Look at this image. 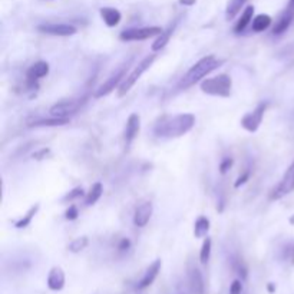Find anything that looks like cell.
Returning <instances> with one entry per match:
<instances>
[{
    "label": "cell",
    "instance_id": "4fadbf2b",
    "mask_svg": "<svg viewBox=\"0 0 294 294\" xmlns=\"http://www.w3.org/2000/svg\"><path fill=\"white\" fill-rule=\"evenodd\" d=\"M154 214V205L152 202H142L141 205L137 207L135 213H134V225L138 227V228H144L147 225L151 217Z\"/></svg>",
    "mask_w": 294,
    "mask_h": 294
},
{
    "label": "cell",
    "instance_id": "74e56055",
    "mask_svg": "<svg viewBox=\"0 0 294 294\" xmlns=\"http://www.w3.org/2000/svg\"><path fill=\"white\" fill-rule=\"evenodd\" d=\"M289 9H293L294 10V0H290V3H289Z\"/></svg>",
    "mask_w": 294,
    "mask_h": 294
},
{
    "label": "cell",
    "instance_id": "9a60e30c",
    "mask_svg": "<svg viewBox=\"0 0 294 294\" xmlns=\"http://www.w3.org/2000/svg\"><path fill=\"white\" fill-rule=\"evenodd\" d=\"M66 283V275L65 271L60 269L59 266L52 267L48 274V287L52 292H60L65 287Z\"/></svg>",
    "mask_w": 294,
    "mask_h": 294
},
{
    "label": "cell",
    "instance_id": "1f68e13d",
    "mask_svg": "<svg viewBox=\"0 0 294 294\" xmlns=\"http://www.w3.org/2000/svg\"><path fill=\"white\" fill-rule=\"evenodd\" d=\"M243 292V284L240 280H234L230 286V294H241Z\"/></svg>",
    "mask_w": 294,
    "mask_h": 294
},
{
    "label": "cell",
    "instance_id": "5bb4252c",
    "mask_svg": "<svg viewBox=\"0 0 294 294\" xmlns=\"http://www.w3.org/2000/svg\"><path fill=\"white\" fill-rule=\"evenodd\" d=\"M161 267H162V261H161V260H155L152 264H149V267H148L147 271L144 273L142 278L139 280L137 289H138V290H145V289H148V287L155 281V278L158 277V274H159V271H161Z\"/></svg>",
    "mask_w": 294,
    "mask_h": 294
},
{
    "label": "cell",
    "instance_id": "d6986e66",
    "mask_svg": "<svg viewBox=\"0 0 294 294\" xmlns=\"http://www.w3.org/2000/svg\"><path fill=\"white\" fill-rule=\"evenodd\" d=\"M175 25L176 23H174L171 25L168 29H165V30H162V33L157 38V40L151 45V49L152 52H159L161 49H164L167 45H168V42H170V39H171L172 33H174V29H175Z\"/></svg>",
    "mask_w": 294,
    "mask_h": 294
},
{
    "label": "cell",
    "instance_id": "4316f807",
    "mask_svg": "<svg viewBox=\"0 0 294 294\" xmlns=\"http://www.w3.org/2000/svg\"><path fill=\"white\" fill-rule=\"evenodd\" d=\"M89 244V238L86 235H82V237H78V238H74L69 244H68V251L74 253V254H78L80 251H83L86 247Z\"/></svg>",
    "mask_w": 294,
    "mask_h": 294
},
{
    "label": "cell",
    "instance_id": "836d02e7",
    "mask_svg": "<svg viewBox=\"0 0 294 294\" xmlns=\"http://www.w3.org/2000/svg\"><path fill=\"white\" fill-rule=\"evenodd\" d=\"M48 154H49V148H42L40 151H38V152L33 154V158L35 159H43V158H46Z\"/></svg>",
    "mask_w": 294,
    "mask_h": 294
},
{
    "label": "cell",
    "instance_id": "2e32d148",
    "mask_svg": "<svg viewBox=\"0 0 294 294\" xmlns=\"http://www.w3.org/2000/svg\"><path fill=\"white\" fill-rule=\"evenodd\" d=\"M100 13V18L102 20L105 22V25L108 27H115V26L119 25L121 19H122V15L118 9L115 7H102L99 10Z\"/></svg>",
    "mask_w": 294,
    "mask_h": 294
},
{
    "label": "cell",
    "instance_id": "603a6c76",
    "mask_svg": "<svg viewBox=\"0 0 294 294\" xmlns=\"http://www.w3.org/2000/svg\"><path fill=\"white\" fill-rule=\"evenodd\" d=\"M102 193H103V185H102L100 182H95V184L91 187V190L86 193V196H85V204H86L88 207L95 205L99 201V198L102 196Z\"/></svg>",
    "mask_w": 294,
    "mask_h": 294
},
{
    "label": "cell",
    "instance_id": "ac0fdd59",
    "mask_svg": "<svg viewBox=\"0 0 294 294\" xmlns=\"http://www.w3.org/2000/svg\"><path fill=\"white\" fill-rule=\"evenodd\" d=\"M293 18L294 10L293 9H287V10L277 19L275 25L273 27V35H283V33L290 27L292 22H293Z\"/></svg>",
    "mask_w": 294,
    "mask_h": 294
},
{
    "label": "cell",
    "instance_id": "9c48e42d",
    "mask_svg": "<svg viewBox=\"0 0 294 294\" xmlns=\"http://www.w3.org/2000/svg\"><path fill=\"white\" fill-rule=\"evenodd\" d=\"M267 106H269V105H267L266 102H261V103H258V105L254 108V111L245 114L244 117L241 118V122L240 123H241V126L244 128L247 132L254 134V132L258 131L260 125L263 122L264 114H266V111H267Z\"/></svg>",
    "mask_w": 294,
    "mask_h": 294
},
{
    "label": "cell",
    "instance_id": "484cf974",
    "mask_svg": "<svg viewBox=\"0 0 294 294\" xmlns=\"http://www.w3.org/2000/svg\"><path fill=\"white\" fill-rule=\"evenodd\" d=\"M245 1L247 0H230L228 4H227V9H225L227 19H234L240 13L241 7L245 4Z\"/></svg>",
    "mask_w": 294,
    "mask_h": 294
},
{
    "label": "cell",
    "instance_id": "8992f818",
    "mask_svg": "<svg viewBox=\"0 0 294 294\" xmlns=\"http://www.w3.org/2000/svg\"><path fill=\"white\" fill-rule=\"evenodd\" d=\"M126 69H128V65H123L111 75L103 83H100L94 94V98H103V97L112 94L115 89H118L123 82V79L126 78Z\"/></svg>",
    "mask_w": 294,
    "mask_h": 294
},
{
    "label": "cell",
    "instance_id": "83f0119b",
    "mask_svg": "<svg viewBox=\"0 0 294 294\" xmlns=\"http://www.w3.org/2000/svg\"><path fill=\"white\" fill-rule=\"evenodd\" d=\"M211 247H213V241L210 237H205L202 245H201V250H199V263L201 264H207L208 260H210V255H211Z\"/></svg>",
    "mask_w": 294,
    "mask_h": 294
},
{
    "label": "cell",
    "instance_id": "6da1fadb",
    "mask_svg": "<svg viewBox=\"0 0 294 294\" xmlns=\"http://www.w3.org/2000/svg\"><path fill=\"white\" fill-rule=\"evenodd\" d=\"M196 118L193 114L162 115L154 125V134L162 139H175L188 134L196 126Z\"/></svg>",
    "mask_w": 294,
    "mask_h": 294
},
{
    "label": "cell",
    "instance_id": "cb8c5ba5",
    "mask_svg": "<svg viewBox=\"0 0 294 294\" xmlns=\"http://www.w3.org/2000/svg\"><path fill=\"white\" fill-rule=\"evenodd\" d=\"M210 231V220L204 216L198 217L194 224V237L196 238H205Z\"/></svg>",
    "mask_w": 294,
    "mask_h": 294
},
{
    "label": "cell",
    "instance_id": "7c38bea8",
    "mask_svg": "<svg viewBox=\"0 0 294 294\" xmlns=\"http://www.w3.org/2000/svg\"><path fill=\"white\" fill-rule=\"evenodd\" d=\"M49 74V63L45 62V60H38L35 62L26 72V78H27V82L30 86H35L36 82L45 76H48Z\"/></svg>",
    "mask_w": 294,
    "mask_h": 294
},
{
    "label": "cell",
    "instance_id": "44dd1931",
    "mask_svg": "<svg viewBox=\"0 0 294 294\" xmlns=\"http://www.w3.org/2000/svg\"><path fill=\"white\" fill-rule=\"evenodd\" d=\"M273 23V19H271V16L269 15H257L254 19H253V22H251V29H253V32H255V33H260V32H264V30H267L270 26Z\"/></svg>",
    "mask_w": 294,
    "mask_h": 294
},
{
    "label": "cell",
    "instance_id": "5b68a950",
    "mask_svg": "<svg viewBox=\"0 0 294 294\" xmlns=\"http://www.w3.org/2000/svg\"><path fill=\"white\" fill-rule=\"evenodd\" d=\"M85 103H86V98L66 99V100L56 102L49 108V117L69 119Z\"/></svg>",
    "mask_w": 294,
    "mask_h": 294
},
{
    "label": "cell",
    "instance_id": "f546056e",
    "mask_svg": "<svg viewBox=\"0 0 294 294\" xmlns=\"http://www.w3.org/2000/svg\"><path fill=\"white\" fill-rule=\"evenodd\" d=\"M79 217V210L76 205H69V208L65 213V218L68 221H75Z\"/></svg>",
    "mask_w": 294,
    "mask_h": 294
},
{
    "label": "cell",
    "instance_id": "d6a6232c",
    "mask_svg": "<svg viewBox=\"0 0 294 294\" xmlns=\"http://www.w3.org/2000/svg\"><path fill=\"white\" fill-rule=\"evenodd\" d=\"M131 248V240L129 238H122L121 241H119V244H118V250L119 251H128Z\"/></svg>",
    "mask_w": 294,
    "mask_h": 294
},
{
    "label": "cell",
    "instance_id": "7402d4cb",
    "mask_svg": "<svg viewBox=\"0 0 294 294\" xmlns=\"http://www.w3.org/2000/svg\"><path fill=\"white\" fill-rule=\"evenodd\" d=\"M39 208H40V205H39V204L32 205V207L27 210V213H26L25 216H23L20 220H18L16 222H15V227H16L18 230H23V228H26V227H29V225L32 224L33 218H35V216L38 214Z\"/></svg>",
    "mask_w": 294,
    "mask_h": 294
},
{
    "label": "cell",
    "instance_id": "f1b7e54d",
    "mask_svg": "<svg viewBox=\"0 0 294 294\" xmlns=\"http://www.w3.org/2000/svg\"><path fill=\"white\" fill-rule=\"evenodd\" d=\"M83 194H85V193H83V188H82V187H76L71 193H68L66 196L62 198V202H72L76 198L83 196Z\"/></svg>",
    "mask_w": 294,
    "mask_h": 294
},
{
    "label": "cell",
    "instance_id": "8fae6325",
    "mask_svg": "<svg viewBox=\"0 0 294 294\" xmlns=\"http://www.w3.org/2000/svg\"><path fill=\"white\" fill-rule=\"evenodd\" d=\"M139 129H141V117L138 114H131L126 119V125H125V131H123V141H125V145L129 147L134 139L138 137L139 134Z\"/></svg>",
    "mask_w": 294,
    "mask_h": 294
},
{
    "label": "cell",
    "instance_id": "7a4b0ae2",
    "mask_svg": "<svg viewBox=\"0 0 294 294\" xmlns=\"http://www.w3.org/2000/svg\"><path fill=\"white\" fill-rule=\"evenodd\" d=\"M222 63H224V60L218 59L214 55H208V56L201 58L196 63H194L188 69V72L184 75V78L179 82V88L187 89V88L194 86L196 83H201L211 72H214L217 68H220Z\"/></svg>",
    "mask_w": 294,
    "mask_h": 294
},
{
    "label": "cell",
    "instance_id": "4dcf8cb0",
    "mask_svg": "<svg viewBox=\"0 0 294 294\" xmlns=\"http://www.w3.org/2000/svg\"><path fill=\"white\" fill-rule=\"evenodd\" d=\"M233 158H224L222 159V162L220 164V172L224 175V174H227L228 172V170L233 167Z\"/></svg>",
    "mask_w": 294,
    "mask_h": 294
},
{
    "label": "cell",
    "instance_id": "e575fe53",
    "mask_svg": "<svg viewBox=\"0 0 294 294\" xmlns=\"http://www.w3.org/2000/svg\"><path fill=\"white\" fill-rule=\"evenodd\" d=\"M248 176H250V172H245L244 175H241V176H240V178H238V179H237V182H235V184H234V185H235V188H238V187H240V185H243V184H244L245 181H247V179H248Z\"/></svg>",
    "mask_w": 294,
    "mask_h": 294
},
{
    "label": "cell",
    "instance_id": "8d00e7d4",
    "mask_svg": "<svg viewBox=\"0 0 294 294\" xmlns=\"http://www.w3.org/2000/svg\"><path fill=\"white\" fill-rule=\"evenodd\" d=\"M267 287H269V292H270V293H274V286H273L271 283H270Z\"/></svg>",
    "mask_w": 294,
    "mask_h": 294
},
{
    "label": "cell",
    "instance_id": "30bf717a",
    "mask_svg": "<svg viewBox=\"0 0 294 294\" xmlns=\"http://www.w3.org/2000/svg\"><path fill=\"white\" fill-rule=\"evenodd\" d=\"M38 30L50 35V36H58V38H68V36H74L78 32V29L75 26L69 23H43V25L38 26Z\"/></svg>",
    "mask_w": 294,
    "mask_h": 294
},
{
    "label": "cell",
    "instance_id": "52a82bcc",
    "mask_svg": "<svg viewBox=\"0 0 294 294\" xmlns=\"http://www.w3.org/2000/svg\"><path fill=\"white\" fill-rule=\"evenodd\" d=\"M162 27L159 26H149V27H135V29H126L121 32L119 39L123 42H138V40H147L154 36H159L162 33Z\"/></svg>",
    "mask_w": 294,
    "mask_h": 294
},
{
    "label": "cell",
    "instance_id": "ba28073f",
    "mask_svg": "<svg viewBox=\"0 0 294 294\" xmlns=\"http://www.w3.org/2000/svg\"><path fill=\"white\" fill-rule=\"evenodd\" d=\"M294 191V161L290 164V167L283 174L280 182L271 190L270 193V199H281L283 196H289Z\"/></svg>",
    "mask_w": 294,
    "mask_h": 294
},
{
    "label": "cell",
    "instance_id": "ab89813d",
    "mask_svg": "<svg viewBox=\"0 0 294 294\" xmlns=\"http://www.w3.org/2000/svg\"><path fill=\"white\" fill-rule=\"evenodd\" d=\"M290 221H292V222H294V218H292V220H290Z\"/></svg>",
    "mask_w": 294,
    "mask_h": 294
},
{
    "label": "cell",
    "instance_id": "f35d334b",
    "mask_svg": "<svg viewBox=\"0 0 294 294\" xmlns=\"http://www.w3.org/2000/svg\"><path fill=\"white\" fill-rule=\"evenodd\" d=\"M292 264H294V244L293 248H292Z\"/></svg>",
    "mask_w": 294,
    "mask_h": 294
},
{
    "label": "cell",
    "instance_id": "d590c367",
    "mask_svg": "<svg viewBox=\"0 0 294 294\" xmlns=\"http://www.w3.org/2000/svg\"><path fill=\"white\" fill-rule=\"evenodd\" d=\"M178 1L184 6H193V4H196V0H178Z\"/></svg>",
    "mask_w": 294,
    "mask_h": 294
},
{
    "label": "cell",
    "instance_id": "3957f363",
    "mask_svg": "<svg viewBox=\"0 0 294 294\" xmlns=\"http://www.w3.org/2000/svg\"><path fill=\"white\" fill-rule=\"evenodd\" d=\"M201 92L210 97L217 98H230L233 92V79L227 74H220L213 78H205L199 83Z\"/></svg>",
    "mask_w": 294,
    "mask_h": 294
},
{
    "label": "cell",
    "instance_id": "ffe728a7",
    "mask_svg": "<svg viewBox=\"0 0 294 294\" xmlns=\"http://www.w3.org/2000/svg\"><path fill=\"white\" fill-rule=\"evenodd\" d=\"M253 15H254V6H247L244 9V12L241 13L240 19L237 20V23L234 26V32L235 33H241L244 32L245 27L253 22Z\"/></svg>",
    "mask_w": 294,
    "mask_h": 294
},
{
    "label": "cell",
    "instance_id": "277c9868",
    "mask_svg": "<svg viewBox=\"0 0 294 294\" xmlns=\"http://www.w3.org/2000/svg\"><path fill=\"white\" fill-rule=\"evenodd\" d=\"M155 59H157V55H155V53L148 55L147 58H144V59L134 68V71H132L131 74L126 75V78L123 79V82L121 83V86L118 88V97H125V95L132 89V86L141 79V76L145 74L148 69L152 66V63L155 62Z\"/></svg>",
    "mask_w": 294,
    "mask_h": 294
},
{
    "label": "cell",
    "instance_id": "d4e9b609",
    "mask_svg": "<svg viewBox=\"0 0 294 294\" xmlns=\"http://www.w3.org/2000/svg\"><path fill=\"white\" fill-rule=\"evenodd\" d=\"M66 123H69V119L50 117L48 119H36L32 123H29V126H62V125H66Z\"/></svg>",
    "mask_w": 294,
    "mask_h": 294
},
{
    "label": "cell",
    "instance_id": "e0dca14e",
    "mask_svg": "<svg viewBox=\"0 0 294 294\" xmlns=\"http://www.w3.org/2000/svg\"><path fill=\"white\" fill-rule=\"evenodd\" d=\"M188 283H190V289L194 294H204L205 292V284H204V278H202V274L201 271L193 267L190 270V274H188Z\"/></svg>",
    "mask_w": 294,
    "mask_h": 294
}]
</instances>
